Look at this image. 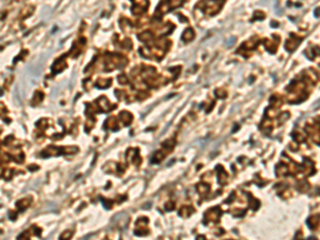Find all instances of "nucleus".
<instances>
[{"instance_id": "nucleus-1", "label": "nucleus", "mask_w": 320, "mask_h": 240, "mask_svg": "<svg viewBox=\"0 0 320 240\" xmlns=\"http://www.w3.org/2000/svg\"><path fill=\"white\" fill-rule=\"evenodd\" d=\"M126 64V58H124L121 54H108V59L106 60V68L108 71H112L115 67H123Z\"/></svg>"}, {"instance_id": "nucleus-2", "label": "nucleus", "mask_w": 320, "mask_h": 240, "mask_svg": "<svg viewBox=\"0 0 320 240\" xmlns=\"http://www.w3.org/2000/svg\"><path fill=\"white\" fill-rule=\"evenodd\" d=\"M147 7H148L147 1H135L131 11H132V13L135 15H141L146 11Z\"/></svg>"}, {"instance_id": "nucleus-3", "label": "nucleus", "mask_w": 320, "mask_h": 240, "mask_svg": "<svg viewBox=\"0 0 320 240\" xmlns=\"http://www.w3.org/2000/svg\"><path fill=\"white\" fill-rule=\"evenodd\" d=\"M97 106H98V109L101 111H104V112H107V111L111 110V109L113 108L114 106H111L109 103V100H108L107 98H106L105 96H101L99 99H97Z\"/></svg>"}, {"instance_id": "nucleus-4", "label": "nucleus", "mask_w": 320, "mask_h": 240, "mask_svg": "<svg viewBox=\"0 0 320 240\" xmlns=\"http://www.w3.org/2000/svg\"><path fill=\"white\" fill-rule=\"evenodd\" d=\"M119 116L122 120V122H123V124H124V126H128L131 123V121H132V115L128 111H122Z\"/></svg>"}, {"instance_id": "nucleus-5", "label": "nucleus", "mask_w": 320, "mask_h": 240, "mask_svg": "<svg viewBox=\"0 0 320 240\" xmlns=\"http://www.w3.org/2000/svg\"><path fill=\"white\" fill-rule=\"evenodd\" d=\"M30 204H31V198H23V200H19L18 202L16 203V206H17V208H18L19 211H23V210L27 209V208L30 206Z\"/></svg>"}, {"instance_id": "nucleus-6", "label": "nucleus", "mask_w": 320, "mask_h": 240, "mask_svg": "<svg viewBox=\"0 0 320 240\" xmlns=\"http://www.w3.org/2000/svg\"><path fill=\"white\" fill-rule=\"evenodd\" d=\"M64 67H66V63H65V60H58V61H56V63L52 65V71H54V73H59V72H61L62 69H64Z\"/></svg>"}, {"instance_id": "nucleus-7", "label": "nucleus", "mask_w": 320, "mask_h": 240, "mask_svg": "<svg viewBox=\"0 0 320 240\" xmlns=\"http://www.w3.org/2000/svg\"><path fill=\"white\" fill-rule=\"evenodd\" d=\"M111 83H112V80L110 79V78H108V79H104V78H101V79H99L97 81L96 85H97V88H99V89H105V88L110 87Z\"/></svg>"}, {"instance_id": "nucleus-8", "label": "nucleus", "mask_w": 320, "mask_h": 240, "mask_svg": "<svg viewBox=\"0 0 320 240\" xmlns=\"http://www.w3.org/2000/svg\"><path fill=\"white\" fill-rule=\"evenodd\" d=\"M105 126L107 128H109V129H112V130H117V120H115V118H110L107 120V122H106Z\"/></svg>"}, {"instance_id": "nucleus-9", "label": "nucleus", "mask_w": 320, "mask_h": 240, "mask_svg": "<svg viewBox=\"0 0 320 240\" xmlns=\"http://www.w3.org/2000/svg\"><path fill=\"white\" fill-rule=\"evenodd\" d=\"M193 38V30L192 29H187V30L185 31L184 33H182V40L185 41V42H189L190 40H192Z\"/></svg>"}, {"instance_id": "nucleus-10", "label": "nucleus", "mask_w": 320, "mask_h": 240, "mask_svg": "<svg viewBox=\"0 0 320 240\" xmlns=\"http://www.w3.org/2000/svg\"><path fill=\"white\" fill-rule=\"evenodd\" d=\"M152 38H153L152 33H150L148 31H146V32H143L142 34H140V35H139V40L142 41V42H148V41L152 40Z\"/></svg>"}, {"instance_id": "nucleus-11", "label": "nucleus", "mask_w": 320, "mask_h": 240, "mask_svg": "<svg viewBox=\"0 0 320 240\" xmlns=\"http://www.w3.org/2000/svg\"><path fill=\"white\" fill-rule=\"evenodd\" d=\"M164 158V153H162V152H159V153H156L154 155V157L152 158V162L153 163H158L160 162L162 159Z\"/></svg>"}, {"instance_id": "nucleus-12", "label": "nucleus", "mask_w": 320, "mask_h": 240, "mask_svg": "<svg viewBox=\"0 0 320 240\" xmlns=\"http://www.w3.org/2000/svg\"><path fill=\"white\" fill-rule=\"evenodd\" d=\"M43 98H44V94H43L42 92H36L34 95V98H33L32 103L33 104H39V103H41V101L43 100Z\"/></svg>"}, {"instance_id": "nucleus-13", "label": "nucleus", "mask_w": 320, "mask_h": 240, "mask_svg": "<svg viewBox=\"0 0 320 240\" xmlns=\"http://www.w3.org/2000/svg\"><path fill=\"white\" fill-rule=\"evenodd\" d=\"M72 236H73V232L72 231H66V232H64L63 234H61L59 239H60V240H70Z\"/></svg>"}, {"instance_id": "nucleus-14", "label": "nucleus", "mask_w": 320, "mask_h": 240, "mask_svg": "<svg viewBox=\"0 0 320 240\" xmlns=\"http://www.w3.org/2000/svg\"><path fill=\"white\" fill-rule=\"evenodd\" d=\"M192 211H193V209H191V208H189V207H182V209H180V211H179V214H180L182 217H184V216H185V217H187V216H189V214H191Z\"/></svg>"}, {"instance_id": "nucleus-15", "label": "nucleus", "mask_w": 320, "mask_h": 240, "mask_svg": "<svg viewBox=\"0 0 320 240\" xmlns=\"http://www.w3.org/2000/svg\"><path fill=\"white\" fill-rule=\"evenodd\" d=\"M47 125H48V122H47V120H41L39 123H36V126H39V128H42V129H44V128L46 127Z\"/></svg>"}, {"instance_id": "nucleus-16", "label": "nucleus", "mask_w": 320, "mask_h": 240, "mask_svg": "<svg viewBox=\"0 0 320 240\" xmlns=\"http://www.w3.org/2000/svg\"><path fill=\"white\" fill-rule=\"evenodd\" d=\"M17 240H30L29 239V231H26L25 233L21 234Z\"/></svg>"}, {"instance_id": "nucleus-17", "label": "nucleus", "mask_w": 320, "mask_h": 240, "mask_svg": "<svg viewBox=\"0 0 320 240\" xmlns=\"http://www.w3.org/2000/svg\"><path fill=\"white\" fill-rule=\"evenodd\" d=\"M12 176H13V173H12V171H10V170H7V171L3 172V174H2V177L5 179H11Z\"/></svg>"}, {"instance_id": "nucleus-18", "label": "nucleus", "mask_w": 320, "mask_h": 240, "mask_svg": "<svg viewBox=\"0 0 320 240\" xmlns=\"http://www.w3.org/2000/svg\"><path fill=\"white\" fill-rule=\"evenodd\" d=\"M117 80H119V82L122 83V85H124V83L128 82V80H127V78H126V76H125V75H120L119 78H117Z\"/></svg>"}, {"instance_id": "nucleus-19", "label": "nucleus", "mask_w": 320, "mask_h": 240, "mask_svg": "<svg viewBox=\"0 0 320 240\" xmlns=\"http://www.w3.org/2000/svg\"><path fill=\"white\" fill-rule=\"evenodd\" d=\"M174 206H175L174 202H169V203H166V209L168 210V211H171V210L174 209Z\"/></svg>"}, {"instance_id": "nucleus-20", "label": "nucleus", "mask_w": 320, "mask_h": 240, "mask_svg": "<svg viewBox=\"0 0 320 240\" xmlns=\"http://www.w3.org/2000/svg\"><path fill=\"white\" fill-rule=\"evenodd\" d=\"M101 202L104 203V205H105V207H106V208H107V207H108V208H111V206H112V202H111V201H109V200L106 201V200H104L103 198H101Z\"/></svg>"}]
</instances>
